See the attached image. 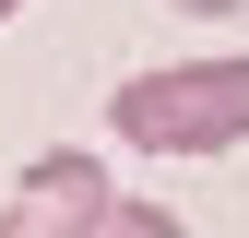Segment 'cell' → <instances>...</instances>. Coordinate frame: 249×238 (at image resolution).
Returning <instances> with one entry per match:
<instances>
[{
    "label": "cell",
    "mask_w": 249,
    "mask_h": 238,
    "mask_svg": "<svg viewBox=\"0 0 249 238\" xmlns=\"http://www.w3.org/2000/svg\"><path fill=\"white\" fill-rule=\"evenodd\" d=\"M107 131L131 155H226L249 143V60H166L107 96Z\"/></svg>",
    "instance_id": "1"
},
{
    "label": "cell",
    "mask_w": 249,
    "mask_h": 238,
    "mask_svg": "<svg viewBox=\"0 0 249 238\" xmlns=\"http://www.w3.org/2000/svg\"><path fill=\"white\" fill-rule=\"evenodd\" d=\"M107 202H119V191H107V167L83 155V143H59V155H36V167L12 178V202H0V238H83Z\"/></svg>",
    "instance_id": "2"
},
{
    "label": "cell",
    "mask_w": 249,
    "mask_h": 238,
    "mask_svg": "<svg viewBox=\"0 0 249 238\" xmlns=\"http://www.w3.org/2000/svg\"><path fill=\"white\" fill-rule=\"evenodd\" d=\"M166 12H237V0H166Z\"/></svg>",
    "instance_id": "4"
},
{
    "label": "cell",
    "mask_w": 249,
    "mask_h": 238,
    "mask_svg": "<svg viewBox=\"0 0 249 238\" xmlns=\"http://www.w3.org/2000/svg\"><path fill=\"white\" fill-rule=\"evenodd\" d=\"M83 238H190V226H178V215H166V202H131V191H119V202H107V215H95V226H83Z\"/></svg>",
    "instance_id": "3"
},
{
    "label": "cell",
    "mask_w": 249,
    "mask_h": 238,
    "mask_svg": "<svg viewBox=\"0 0 249 238\" xmlns=\"http://www.w3.org/2000/svg\"><path fill=\"white\" fill-rule=\"evenodd\" d=\"M0 12H12V0H0Z\"/></svg>",
    "instance_id": "5"
}]
</instances>
